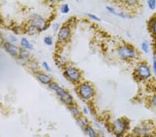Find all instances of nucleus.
<instances>
[{
  "mask_svg": "<svg viewBox=\"0 0 156 137\" xmlns=\"http://www.w3.org/2000/svg\"><path fill=\"white\" fill-rule=\"evenodd\" d=\"M56 94L64 103L68 104V105H72L74 103V98H73L71 94L62 87H59L58 89L56 91Z\"/></svg>",
  "mask_w": 156,
  "mask_h": 137,
  "instance_id": "8",
  "label": "nucleus"
},
{
  "mask_svg": "<svg viewBox=\"0 0 156 137\" xmlns=\"http://www.w3.org/2000/svg\"><path fill=\"white\" fill-rule=\"evenodd\" d=\"M147 4L151 11H154L156 10V0H148Z\"/></svg>",
  "mask_w": 156,
  "mask_h": 137,
  "instance_id": "19",
  "label": "nucleus"
},
{
  "mask_svg": "<svg viewBox=\"0 0 156 137\" xmlns=\"http://www.w3.org/2000/svg\"><path fill=\"white\" fill-rule=\"evenodd\" d=\"M10 38H11V40L12 41V42H17V38H16V36H10Z\"/></svg>",
  "mask_w": 156,
  "mask_h": 137,
  "instance_id": "29",
  "label": "nucleus"
},
{
  "mask_svg": "<svg viewBox=\"0 0 156 137\" xmlns=\"http://www.w3.org/2000/svg\"><path fill=\"white\" fill-rule=\"evenodd\" d=\"M60 11H61V12H62V13H64V14L68 13V12H69V5L67 4H62L61 7H60Z\"/></svg>",
  "mask_w": 156,
  "mask_h": 137,
  "instance_id": "21",
  "label": "nucleus"
},
{
  "mask_svg": "<svg viewBox=\"0 0 156 137\" xmlns=\"http://www.w3.org/2000/svg\"><path fill=\"white\" fill-rule=\"evenodd\" d=\"M87 15L88 17H90V19H93V20H95L97 22H100L101 21V18L99 17H98L97 15L94 14H92V13H87Z\"/></svg>",
  "mask_w": 156,
  "mask_h": 137,
  "instance_id": "22",
  "label": "nucleus"
},
{
  "mask_svg": "<svg viewBox=\"0 0 156 137\" xmlns=\"http://www.w3.org/2000/svg\"><path fill=\"white\" fill-rule=\"evenodd\" d=\"M52 28H53V29H54V31H57L58 30V29L60 28V24L58 23L54 24L52 26Z\"/></svg>",
  "mask_w": 156,
  "mask_h": 137,
  "instance_id": "28",
  "label": "nucleus"
},
{
  "mask_svg": "<svg viewBox=\"0 0 156 137\" xmlns=\"http://www.w3.org/2000/svg\"><path fill=\"white\" fill-rule=\"evenodd\" d=\"M78 91H79V96L83 99L86 100V101L91 100L95 95V90L94 87H92V84L88 83L80 84L79 88H78Z\"/></svg>",
  "mask_w": 156,
  "mask_h": 137,
  "instance_id": "5",
  "label": "nucleus"
},
{
  "mask_svg": "<svg viewBox=\"0 0 156 137\" xmlns=\"http://www.w3.org/2000/svg\"><path fill=\"white\" fill-rule=\"evenodd\" d=\"M84 129L89 137H99V134H98L97 132L92 126L87 125Z\"/></svg>",
  "mask_w": 156,
  "mask_h": 137,
  "instance_id": "13",
  "label": "nucleus"
},
{
  "mask_svg": "<svg viewBox=\"0 0 156 137\" xmlns=\"http://www.w3.org/2000/svg\"><path fill=\"white\" fill-rule=\"evenodd\" d=\"M134 74L135 78L140 80L145 81L149 80L152 77V69L146 62H141L135 69Z\"/></svg>",
  "mask_w": 156,
  "mask_h": 137,
  "instance_id": "2",
  "label": "nucleus"
},
{
  "mask_svg": "<svg viewBox=\"0 0 156 137\" xmlns=\"http://www.w3.org/2000/svg\"><path fill=\"white\" fill-rule=\"evenodd\" d=\"M126 3L128 6H135L140 4V2L137 1V0H129V1H126Z\"/></svg>",
  "mask_w": 156,
  "mask_h": 137,
  "instance_id": "23",
  "label": "nucleus"
},
{
  "mask_svg": "<svg viewBox=\"0 0 156 137\" xmlns=\"http://www.w3.org/2000/svg\"><path fill=\"white\" fill-rule=\"evenodd\" d=\"M154 129L151 121H144L138 125L133 129V134L135 137H150Z\"/></svg>",
  "mask_w": 156,
  "mask_h": 137,
  "instance_id": "3",
  "label": "nucleus"
},
{
  "mask_svg": "<svg viewBox=\"0 0 156 137\" xmlns=\"http://www.w3.org/2000/svg\"><path fill=\"white\" fill-rule=\"evenodd\" d=\"M149 29L151 33L156 38V17H153L149 22Z\"/></svg>",
  "mask_w": 156,
  "mask_h": 137,
  "instance_id": "14",
  "label": "nucleus"
},
{
  "mask_svg": "<svg viewBox=\"0 0 156 137\" xmlns=\"http://www.w3.org/2000/svg\"><path fill=\"white\" fill-rule=\"evenodd\" d=\"M36 77L39 80L44 84H49L51 83V78L49 75L42 73V72H37L36 73Z\"/></svg>",
  "mask_w": 156,
  "mask_h": 137,
  "instance_id": "12",
  "label": "nucleus"
},
{
  "mask_svg": "<svg viewBox=\"0 0 156 137\" xmlns=\"http://www.w3.org/2000/svg\"><path fill=\"white\" fill-rule=\"evenodd\" d=\"M83 113L85 114H88V109L87 108H83Z\"/></svg>",
  "mask_w": 156,
  "mask_h": 137,
  "instance_id": "30",
  "label": "nucleus"
},
{
  "mask_svg": "<svg viewBox=\"0 0 156 137\" xmlns=\"http://www.w3.org/2000/svg\"><path fill=\"white\" fill-rule=\"evenodd\" d=\"M19 57H20V58L22 60H24V61L28 60L29 58V52L23 49H20V51L19 52Z\"/></svg>",
  "mask_w": 156,
  "mask_h": 137,
  "instance_id": "16",
  "label": "nucleus"
},
{
  "mask_svg": "<svg viewBox=\"0 0 156 137\" xmlns=\"http://www.w3.org/2000/svg\"><path fill=\"white\" fill-rule=\"evenodd\" d=\"M69 111L72 112L73 115H74L75 117H79L80 116V114H81V112H80V109L77 108V107H75V106H69Z\"/></svg>",
  "mask_w": 156,
  "mask_h": 137,
  "instance_id": "18",
  "label": "nucleus"
},
{
  "mask_svg": "<svg viewBox=\"0 0 156 137\" xmlns=\"http://www.w3.org/2000/svg\"><path fill=\"white\" fill-rule=\"evenodd\" d=\"M65 76L72 82H77L81 78V73L77 68L69 66L67 67L65 72Z\"/></svg>",
  "mask_w": 156,
  "mask_h": 137,
  "instance_id": "6",
  "label": "nucleus"
},
{
  "mask_svg": "<svg viewBox=\"0 0 156 137\" xmlns=\"http://www.w3.org/2000/svg\"><path fill=\"white\" fill-rule=\"evenodd\" d=\"M129 120L125 117L117 118L113 121L112 130L117 136H121L129 129Z\"/></svg>",
  "mask_w": 156,
  "mask_h": 137,
  "instance_id": "4",
  "label": "nucleus"
},
{
  "mask_svg": "<svg viewBox=\"0 0 156 137\" xmlns=\"http://www.w3.org/2000/svg\"><path fill=\"white\" fill-rule=\"evenodd\" d=\"M31 26L36 28L37 30L46 29V22L42 16L38 14H33L31 16Z\"/></svg>",
  "mask_w": 156,
  "mask_h": 137,
  "instance_id": "7",
  "label": "nucleus"
},
{
  "mask_svg": "<svg viewBox=\"0 0 156 137\" xmlns=\"http://www.w3.org/2000/svg\"><path fill=\"white\" fill-rule=\"evenodd\" d=\"M60 86L56 83H52L49 84V88L51 89V90L54 91L55 92H56V91L58 89Z\"/></svg>",
  "mask_w": 156,
  "mask_h": 137,
  "instance_id": "24",
  "label": "nucleus"
},
{
  "mask_svg": "<svg viewBox=\"0 0 156 137\" xmlns=\"http://www.w3.org/2000/svg\"><path fill=\"white\" fill-rule=\"evenodd\" d=\"M150 103L153 108L156 109V94H154V95L151 97Z\"/></svg>",
  "mask_w": 156,
  "mask_h": 137,
  "instance_id": "26",
  "label": "nucleus"
},
{
  "mask_svg": "<svg viewBox=\"0 0 156 137\" xmlns=\"http://www.w3.org/2000/svg\"><path fill=\"white\" fill-rule=\"evenodd\" d=\"M4 48L6 51L11 55V56L16 57L17 55H19V49L17 48L15 44L11 43V42H5L4 43Z\"/></svg>",
  "mask_w": 156,
  "mask_h": 137,
  "instance_id": "10",
  "label": "nucleus"
},
{
  "mask_svg": "<svg viewBox=\"0 0 156 137\" xmlns=\"http://www.w3.org/2000/svg\"><path fill=\"white\" fill-rule=\"evenodd\" d=\"M71 36V31L68 26H63L60 29L58 34V38L60 42L67 41Z\"/></svg>",
  "mask_w": 156,
  "mask_h": 137,
  "instance_id": "9",
  "label": "nucleus"
},
{
  "mask_svg": "<svg viewBox=\"0 0 156 137\" xmlns=\"http://www.w3.org/2000/svg\"><path fill=\"white\" fill-rule=\"evenodd\" d=\"M141 50L144 53H148L150 51V43L148 40H144L141 44Z\"/></svg>",
  "mask_w": 156,
  "mask_h": 137,
  "instance_id": "15",
  "label": "nucleus"
},
{
  "mask_svg": "<svg viewBox=\"0 0 156 137\" xmlns=\"http://www.w3.org/2000/svg\"><path fill=\"white\" fill-rule=\"evenodd\" d=\"M105 9H107V11L110 12V13L112 14L113 15L119 17L120 18L122 19H127L129 18L130 15L127 13H126L124 12H120V11H117V10H115L113 7L110 6H107L105 7Z\"/></svg>",
  "mask_w": 156,
  "mask_h": 137,
  "instance_id": "11",
  "label": "nucleus"
},
{
  "mask_svg": "<svg viewBox=\"0 0 156 137\" xmlns=\"http://www.w3.org/2000/svg\"><path fill=\"white\" fill-rule=\"evenodd\" d=\"M20 44H21V45L22 47H24V49H29V50H31L33 49V45L32 44L30 43V42L27 39V38H22L21 39V42H20Z\"/></svg>",
  "mask_w": 156,
  "mask_h": 137,
  "instance_id": "17",
  "label": "nucleus"
},
{
  "mask_svg": "<svg viewBox=\"0 0 156 137\" xmlns=\"http://www.w3.org/2000/svg\"><path fill=\"white\" fill-rule=\"evenodd\" d=\"M44 42L47 44V45L51 46V45H52V44H53L52 38H51V37H49V36L45 37L44 38Z\"/></svg>",
  "mask_w": 156,
  "mask_h": 137,
  "instance_id": "25",
  "label": "nucleus"
},
{
  "mask_svg": "<svg viewBox=\"0 0 156 137\" xmlns=\"http://www.w3.org/2000/svg\"><path fill=\"white\" fill-rule=\"evenodd\" d=\"M117 54L119 58L124 61H131L139 57L137 50L129 44H124L119 46L117 49Z\"/></svg>",
  "mask_w": 156,
  "mask_h": 137,
  "instance_id": "1",
  "label": "nucleus"
},
{
  "mask_svg": "<svg viewBox=\"0 0 156 137\" xmlns=\"http://www.w3.org/2000/svg\"><path fill=\"white\" fill-rule=\"evenodd\" d=\"M42 65H43L44 68L45 69V70H47V71H51V68L49 67V65L48 64V63H47V62H42Z\"/></svg>",
  "mask_w": 156,
  "mask_h": 137,
  "instance_id": "27",
  "label": "nucleus"
},
{
  "mask_svg": "<svg viewBox=\"0 0 156 137\" xmlns=\"http://www.w3.org/2000/svg\"><path fill=\"white\" fill-rule=\"evenodd\" d=\"M78 124L79 125L80 127H81L82 128L85 129L87 126L88 121L86 118H79L77 120Z\"/></svg>",
  "mask_w": 156,
  "mask_h": 137,
  "instance_id": "20",
  "label": "nucleus"
}]
</instances>
